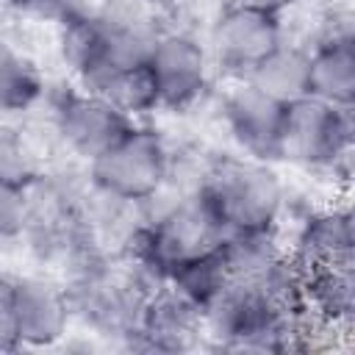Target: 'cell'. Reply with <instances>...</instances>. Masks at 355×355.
I'll return each mask as SVG.
<instances>
[{"label":"cell","instance_id":"1","mask_svg":"<svg viewBox=\"0 0 355 355\" xmlns=\"http://www.w3.org/2000/svg\"><path fill=\"white\" fill-rule=\"evenodd\" d=\"M200 191L227 233L269 230L280 211L277 178L252 161L219 164Z\"/></svg>","mask_w":355,"mask_h":355},{"label":"cell","instance_id":"2","mask_svg":"<svg viewBox=\"0 0 355 355\" xmlns=\"http://www.w3.org/2000/svg\"><path fill=\"white\" fill-rule=\"evenodd\" d=\"M227 236L225 225L214 214L211 202L197 191L194 197L175 205L150 230L141 233L139 255L158 272H169L175 263L211 252Z\"/></svg>","mask_w":355,"mask_h":355},{"label":"cell","instance_id":"3","mask_svg":"<svg viewBox=\"0 0 355 355\" xmlns=\"http://www.w3.org/2000/svg\"><path fill=\"white\" fill-rule=\"evenodd\" d=\"M94 183L116 200H144L166 178V150L153 130L130 128L114 147L92 161Z\"/></svg>","mask_w":355,"mask_h":355},{"label":"cell","instance_id":"4","mask_svg":"<svg viewBox=\"0 0 355 355\" xmlns=\"http://www.w3.org/2000/svg\"><path fill=\"white\" fill-rule=\"evenodd\" d=\"M352 116L349 108L324 103L319 97H300L286 105L283 155L302 164H333L349 150Z\"/></svg>","mask_w":355,"mask_h":355},{"label":"cell","instance_id":"5","mask_svg":"<svg viewBox=\"0 0 355 355\" xmlns=\"http://www.w3.org/2000/svg\"><path fill=\"white\" fill-rule=\"evenodd\" d=\"M147 67L158 92V105L183 108L205 89V50L183 33L155 36L147 55Z\"/></svg>","mask_w":355,"mask_h":355},{"label":"cell","instance_id":"6","mask_svg":"<svg viewBox=\"0 0 355 355\" xmlns=\"http://www.w3.org/2000/svg\"><path fill=\"white\" fill-rule=\"evenodd\" d=\"M55 125L64 141L89 161L103 155L133 128L128 114L94 92L67 94L55 111Z\"/></svg>","mask_w":355,"mask_h":355},{"label":"cell","instance_id":"7","mask_svg":"<svg viewBox=\"0 0 355 355\" xmlns=\"http://www.w3.org/2000/svg\"><path fill=\"white\" fill-rule=\"evenodd\" d=\"M280 44L277 14L233 6L214 25V50L219 61L236 72H250Z\"/></svg>","mask_w":355,"mask_h":355},{"label":"cell","instance_id":"8","mask_svg":"<svg viewBox=\"0 0 355 355\" xmlns=\"http://www.w3.org/2000/svg\"><path fill=\"white\" fill-rule=\"evenodd\" d=\"M227 122H230L236 141L244 150H250L255 158H280L283 155L286 103L263 94L250 80L230 94Z\"/></svg>","mask_w":355,"mask_h":355},{"label":"cell","instance_id":"9","mask_svg":"<svg viewBox=\"0 0 355 355\" xmlns=\"http://www.w3.org/2000/svg\"><path fill=\"white\" fill-rule=\"evenodd\" d=\"M17 330L19 344L47 347L64 336L67 327V297L44 280H17Z\"/></svg>","mask_w":355,"mask_h":355},{"label":"cell","instance_id":"10","mask_svg":"<svg viewBox=\"0 0 355 355\" xmlns=\"http://www.w3.org/2000/svg\"><path fill=\"white\" fill-rule=\"evenodd\" d=\"M352 250H355L352 216L347 211H333L305 225L291 263L300 269V275H308V272L352 263Z\"/></svg>","mask_w":355,"mask_h":355},{"label":"cell","instance_id":"11","mask_svg":"<svg viewBox=\"0 0 355 355\" xmlns=\"http://www.w3.org/2000/svg\"><path fill=\"white\" fill-rule=\"evenodd\" d=\"M311 55L308 69V94L319 97L324 103L352 108L355 100V47L352 36L341 33L327 39L316 53Z\"/></svg>","mask_w":355,"mask_h":355},{"label":"cell","instance_id":"12","mask_svg":"<svg viewBox=\"0 0 355 355\" xmlns=\"http://www.w3.org/2000/svg\"><path fill=\"white\" fill-rule=\"evenodd\" d=\"M202 319V308L191 302L183 291L175 286L158 291L155 297L144 300L141 316H139V330L150 338L153 347L158 349H178L183 347V338H189Z\"/></svg>","mask_w":355,"mask_h":355},{"label":"cell","instance_id":"13","mask_svg":"<svg viewBox=\"0 0 355 355\" xmlns=\"http://www.w3.org/2000/svg\"><path fill=\"white\" fill-rule=\"evenodd\" d=\"M308 69L311 55L300 47H288L280 42L263 61H258L247 72V80L263 94L288 105L308 94Z\"/></svg>","mask_w":355,"mask_h":355},{"label":"cell","instance_id":"14","mask_svg":"<svg viewBox=\"0 0 355 355\" xmlns=\"http://www.w3.org/2000/svg\"><path fill=\"white\" fill-rule=\"evenodd\" d=\"M89 92L100 94L111 105H116L122 114H139L150 111L158 105V92L150 75L147 61L144 64H130V67H111L86 80Z\"/></svg>","mask_w":355,"mask_h":355},{"label":"cell","instance_id":"15","mask_svg":"<svg viewBox=\"0 0 355 355\" xmlns=\"http://www.w3.org/2000/svg\"><path fill=\"white\" fill-rule=\"evenodd\" d=\"M42 80L28 58L0 42V114L22 111L39 97Z\"/></svg>","mask_w":355,"mask_h":355},{"label":"cell","instance_id":"16","mask_svg":"<svg viewBox=\"0 0 355 355\" xmlns=\"http://www.w3.org/2000/svg\"><path fill=\"white\" fill-rule=\"evenodd\" d=\"M28 222H31L28 186L0 183V239H11L22 233Z\"/></svg>","mask_w":355,"mask_h":355},{"label":"cell","instance_id":"17","mask_svg":"<svg viewBox=\"0 0 355 355\" xmlns=\"http://www.w3.org/2000/svg\"><path fill=\"white\" fill-rule=\"evenodd\" d=\"M0 183L28 186L31 183V164L19 139L11 130H0Z\"/></svg>","mask_w":355,"mask_h":355},{"label":"cell","instance_id":"18","mask_svg":"<svg viewBox=\"0 0 355 355\" xmlns=\"http://www.w3.org/2000/svg\"><path fill=\"white\" fill-rule=\"evenodd\" d=\"M19 347V330H17V297L14 283L0 277V352Z\"/></svg>","mask_w":355,"mask_h":355},{"label":"cell","instance_id":"19","mask_svg":"<svg viewBox=\"0 0 355 355\" xmlns=\"http://www.w3.org/2000/svg\"><path fill=\"white\" fill-rule=\"evenodd\" d=\"M239 6H250V8H261V11H269V14H277L283 6L294 3V0H236Z\"/></svg>","mask_w":355,"mask_h":355},{"label":"cell","instance_id":"20","mask_svg":"<svg viewBox=\"0 0 355 355\" xmlns=\"http://www.w3.org/2000/svg\"><path fill=\"white\" fill-rule=\"evenodd\" d=\"M28 0H0V14H6V11H11V8H19V6H25Z\"/></svg>","mask_w":355,"mask_h":355},{"label":"cell","instance_id":"21","mask_svg":"<svg viewBox=\"0 0 355 355\" xmlns=\"http://www.w3.org/2000/svg\"><path fill=\"white\" fill-rule=\"evenodd\" d=\"M150 3H161V0H150Z\"/></svg>","mask_w":355,"mask_h":355}]
</instances>
